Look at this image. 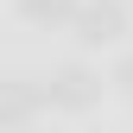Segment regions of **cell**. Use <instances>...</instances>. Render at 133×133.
<instances>
[{
    "label": "cell",
    "instance_id": "1",
    "mask_svg": "<svg viewBox=\"0 0 133 133\" xmlns=\"http://www.w3.org/2000/svg\"><path fill=\"white\" fill-rule=\"evenodd\" d=\"M51 95L38 89V82H25V76H6L0 82V133H25L32 127V114H38Z\"/></svg>",
    "mask_w": 133,
    "mask_h": 133
},
{
    "label": "cell",
    "instance_id": "2",
    "mask_svg": "<svg viewBox=\"0 0 133 133\" xmlns=\"http://www.w3.org/2000/svg\"><path fill=\"white\" fill-rule=\"evenodd\" d=\"M70 25H76V38H82V44H108V38H121L127 13H121V0H82Z\"/></svg>",
    "mask_w": 133,
    "mask_h": 133
},
{
    "label": "cell",
    "instance_id": "3",
    "mask_svg": "<svg viewBox=\"0 0 133 133\" xmlns=\"http://www.w3.org/2000/svg\"><path fill=\"white\" fill-rule=\"evenodd\" d=\"M44 95H51V108H89L95 95H102V76H89L82 63H63V70L51 76Z\"/></svg>",
    "mask_w": 133,
    "mask_h": 133
},
{
    "label": "cell",
    "instance_id": "4",
    "mask_svg": "<svg viewBox=\"0 0 133 133\" xmlns=\"http://www.w3.org/2000/svg\"><path fill=\"white\" fill-rule=\"evenodd\" d=\"M76 6L82 0H19V13L32 25H63V19H76Z\"/></svg>",
    "mask_w": 133,
    "mask_h": 133
},
{
    "label": "cell",
    "instance_id": "5",
    "mask_svg": "<svg viewBox=\"0 0 133 133\" xmlns=\"http://www.w3.org/2000/svg\"><path fill=\"white\" fill-rule=\"evenodd\" d=\"M114 82H121V89H127V95H133V57H127V63H121V70H114Z\"/></svg>",
    "mask_w": 133,
    "mask_h": 133
}]
</instances>
